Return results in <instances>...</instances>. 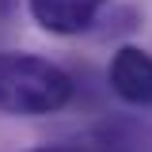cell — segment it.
Returning <instances> with one entry per match:
<instances>
[{
    "instance_id": "1",
    "label": "cell",
    "mask_w": 152,
    "mask_h": 152,
    "mask_svg": "<svg viewBox=\"0 0 152 152\" xmlns=\"http://www.w3.org/2000/svg\"><path fill=\"white\" fill-rule=\"evenodd\" d=\"M72 99V76L61 65L31 53H0V110L53 114Z\"/></svg>"
},
{
    "instance_id": "2",
    "label": "cell",
    "mask_w": 152,
    "mask_h": 152,
    "mask_svg": "<svg viewBox=\"0 0 152 152\" xmlns=\"http://www.w3.org/2000/svg\"><path fill=\"white\" fill-rule=\"evenodd\" d=\"M110 88L129 107H152V57L137 46H122L110 61Z\"/></svg>"
},
{
    "instance_id": "3",
    "label": "cell",
    "mask_w": 152,
    "mask_h": 152,
    "mask_svg": "<svg viewBox=\"0 0 152 152\" xmlns=\"http://www.w3.org/2000/svg\"><path fill=\"white\" fill-rule=\"evenodd\" d=\"M107 0H31V15L50 34H80L103 15Z\"/></svg>"
},
{
    "instance_id": "4",
    "label": "cell",
    "mask_w": 152,
    "mask_h": 152,
    "mask_svg": "<svg viewBox=\"0 0 152 152\" xmlns=\"http://www.w3.org/2000/svg\"><path fill=\"white\" fill-rule=\"evenodd\" d=\"M31 152H80V148H65V145H50V148H31Z\"/></svg>"
}]
</instances>
